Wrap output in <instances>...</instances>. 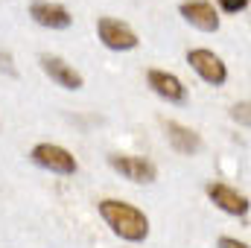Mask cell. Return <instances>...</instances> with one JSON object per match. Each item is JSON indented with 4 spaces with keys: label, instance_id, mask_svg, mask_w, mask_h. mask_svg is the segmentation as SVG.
<instances>
[{
    "label": "cell",
    "instance_id": "obj_1",
    "mask_svg": "<svg viewBox=\"0 0 251 248\" xmlns=\"http://www.w3.org/2000/svg\"><path fill=\"white\" fill-rule=\"evenodd\" d=\"M100 216L105 225L126 243H143L149 237V219L140 207L120 201V198H102L100 201Z\"/></svg>",
    "mask_w": 251,
    "mask_h": 248
},
{
    "label": "cell",
    "instance_id": "obj_2",
    "mask_svg": "<svg viewBox=\"0 0 251 248\" xmlns=\"http://www.w3.org/2000/svg\"><path fill=\"white\" fill-rule=\"evenodd\" d=\"M97 35L108 50H117V53L137 47V32L117 18H100L97 21Z\"/></svg>",
    "mask_w": 251,
    "mask_h": 248
},
{
    "label": "cell",
    "instance_id": "obj_3",
    "mask_svg": "<svg viewBox=\"0 0 251 248\" xmlns=\"http://www.w3.org/2000/svg\"><path fill=\"white\" fill-rule=\"evenodd\" d=\"M111 170L120 173L123 178L134 181V184H152L158 178V170L149 158H140V155H111L108 158Z\"/></svg>",
    "mask_w": 251,
    "mask_h": 248
},
{
    "label": "cell",
    "instance_id": "obj_4",
    "mask_svg": "<svg viewBox=\"0 0 251 248\" xmlns=\"http://www.w3.org/2000/svg\"><path fill=\"white\" fill-rule=\"evenodd\" d=\"M29 158H32L38 167H44V170H50V173H59V175H73V173H76V158H73L64 146H56V143H38V146L29 152Z\"/></svg>",
    "mask_w": 251,
    "mask_h": 248
},
{
    "label": "cell",
    "instance_id": "obj_5",
    "mask_svg": "<svg viewBox=\"0 0 251 248\" xmlns=\"http://www.w3.org/2000/svg\"><path fill=\"white\" fill-rule=\"evenodd\" d=\"M187 64L207 82V85H225V79H228V67L225 62L213 53V50H190L187 53Z\"/></svg>",
    "mask_w": 251,
    "mask_h": 248
},
{
    "label": "cell",
    "instance_id": "obj_6",
    "mask_svg": "<svg viewBox=\"0 0 251 248\" xmlns=\"http://www.w3.org/2000/svg\"><path fill=\"white\" fill-rule=\"evenodd\" d=\"M204 193H207V198H210L219 210H225V213H231V216H246V213H249V198H246L243 193H237L234 187L222 184V181H210V184L204 187Z\"/></svg>",
    "mask_w": 251,
    "mask_h": 248
},
{
    "label": "cell",
    "instance_id": "obj_7",
    "mask_svg": "<svg viewBox=\"0 0 251 248\" xmlns=\"http://www.w3.org/2000/svg\"><path fill=\"white\" fill-rule=\"evenodd\" d=\"M29 18L47 29H67L73 24L70 12L64 9L62 3H53V0H35L29 3Z\"/></svg>",
    "mask_w": 251,
    "mask_h": 248
},
{
    "label": "cell",
    "instance_id": "obj_8",
    "mask_svg": "<svg viewBox=\"0 0 251 248\" xmlns=\"http://www.w3.org/2000/svg\"><path fill=\"white\" fill-rule=\"evenodd\" d=\"M178 12L187 24H193L201 32H216L219 29V15H216L213 3H207V0H184L178 6Z\"/></svg>",
    "mask_w": 251,
    "mask_h": 248
},
{
    "label": "cell",
    "instance_id": "obj_9",
    "mask_svg": "<svg viewBox=\"0 0 251 248\" xmlns=\"http://www.w3.org/2000/svg\"><path fill=\"white\" fill-rule=\"evenodd\" d=\"M41 70L56 82V85H62L64 91H79L82 85H85V79H82V73L76 70V67H70V64L59 59V56H41Z\"/></svg>",
    "mask_w": 251,
    "mask_h": 248
},
{
    "label": "cell",
    "instance_id": "obj_10",
    "mask_svg": "<svg viewBox=\"0 0 251 248\" xmlns=\"http://www.w3.org/2000/svg\"><path fill=\"white\" fill-rule=\"evenodd\" d=\"M146 79H149V88L161 99H167V102H184L187 99V88H184V82L178 76H173L167 70H149Z\"/></svg>",
    "mask_w": 251,
    "mask_h": 248
},
{
    "label": "cell",
    "instance_id": "obj_11",
    "mask_svg": "<svg viewBox=\"0 0 251 248\" xmlns=\"http://www.w3.org/2000/svg\"><path fill=\"white\" fill-rule=\"evenodd\" d=\"M167 137H170V146L176 149V152H181V155H193V152H199L201 149V137L187 128V125L181 123H167Z\"/></svg>",
    "mask_w": 251,
    "mask_h": 248
},
{
    "label": "cell",
    "instance_id": "obj_12",
    "mask_svg": "<svg viewBox=\"0 0 251 248\" xmlns=\"http://www.w3.org/2000/svg\"><path fill=\"white\" fill-rule=\"evenodd\" d=\"M219 6H222V12H228V15H237V12H246L249 9V0H216Z\"/></svg>",
    "mask_w": 251,
    "mask_h": 248
},
{
    "label": "cell",
    "instance_id": "obj_13",
    "mask_svg": "<svg viewBox=\"0 0 251 248\" xmlns=\"http://www.w3.org/2000/svg\"><path fill=\"white\" fill-rule=\"evenodd\" d=\"M234 120H240L243 125H249V102H240V105H234Z\"/></svg>",
    "mask_w": 251,
    "mask_h": 248
},
{
    "label": "cell",
    "instance_id": "obj_14",
    "mask_svg": "<svg viewBox=\"0 0 251 248\" xmlns=\"http://www.w3.org/2000/svg\"><path fill=\"white\" fill-rule=\"evenodd\" d=\"M216 248H249V246H246V243H240V240H234V237H219Z\"/></svg>",
    "mask_w": 251,
    "mask_h": 248
}]
</instances>
